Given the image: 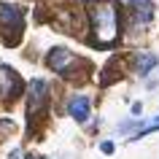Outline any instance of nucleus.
Segmentation results:
<instances>
[{
	"label": "nucleus",
	"mask_w": 159,
	"mask_h": 159,
	"mask_svg": "<svg viewBox=\"0 0 159 159\" xmlns=\"http://www.w3.org/2000/svg\"><path fill=\"white\" fill-rule=\"evenodd\" d=\"M73 62H75V57L67 49H51L49 57H46V65H49L51 70H57V73H65L67 65H73Z\"/></svg>",
	"instance_id": "39448f33"
},
{
	"label": "nucleus",
	"mask_w": 159,
	"mask_h": 159,
	"mask_svg": "<svg viewBox=\"0 0 159 159\" xmlns=\"http://www.w3.org/2000/svg\"><path fill=\"white\" fill-rule=\"evenodd\" d=\"M89 108H92V105H89V100H86L84 94H81V97H73L70 105H67V111H70V116H73L75 121H86V119H89Z\"/></svg>",
	"instance_id": "0eeeda50"
},
{
	"label": "nucleus",
	"mask_w": 159,
	"mask_h": 159,
	"mask_svg": "<svg viewBox=\"0 0 159 159\" xmlns=\"http://www.w3.org/2000/svg\"><path fill=\"white\" fill-rule=\"evenodd\" d=\"M46 94H49V86L43 84L41 78L30 81V94H27V113H30V119L41 113V108L46 105Z\"/></svg>",
	"instance_id": "7ed1b4c3"
},
{
	"label": "nucleus",
	"mask_w": 159,
	"mask_h": 159,
	"mask_svg": "<svg viewBox=\"0 0 159 159\" xmlns=\"http://www.w3.org/2000/svg\"><path fill=\"white\" fill-rule=\"evenodd\" d=\"M129 8H132L135 19H138L140 25H148L151 16H154V3H151V0H129Z\"/></svg>",
	"instance_id": "423d86ee"
},
{
	"label": "nucleus",
	"mask_w": 159,
	"mask_h": 159,
	"mask_svg": "<svg viewBox=\"0 0 159 159\" xmlns=\"http://www.w3.org/2000/svg\"><path fill=\"white\" fill-rule=\"evenodd\" d=\"M30 159H43V157H30Z\"/></svg>",
	"instance_id": "9d476101"
},
{
	"label": "nucleus",
	"mask_w": 159,
	"mask_h": 159,
	"mask_svg": "<svg viewBox=\"0 0 159 159\" xmlns=\"http://www.w3.org/2000/svg\"><path fill=\"white\" fill-rule=\"evenodd\" d=\"M135 65H138V73L146 75L151 67L157 65V57H154V54H138V62H135Z\"/></svg>",
	"instance_id": "6e6552de"
},
{
	"label": "nucleus",
	"mask_w": 159,
	"mask_h": 159,
	"mask_svg": "<svg viewBox=\"0 0 159 159\" xmlns=\"http://www.w3.org/2000/svg\"><path fill=\"white\" fill-rule=\"evenodd\" d=\"M19 89H22V81H19V75L11 70V67H0V94L3 97H14V94H19Z\"/></svg>",
	"instance_id": "20e7f679"
},
{
	"label": "nucleus",
	"mask_w": 159,
	"mask_h": 159,
	"mask_svg": "<svg viewBox=\"0 0 159 159\" xmlns=\"http://www.w3.org/2000/svg\"><path fill=\"white\" fill-rule=\"evenodd\" d=\"M100 151H102V154H113V143H111V140L100 143Z\"/></svg>",
	"instance_id": "1a4fd4ad"
},
{
	"label": "nucleus",
	"mask_w": 159,
	"mask_h": 159,
	"mask_svg": "<svg viewBox=\"0 0 159 159\" xmlns=\"http://www.w3.org/2000/svg\"><path fill=\"white\" fill-rule=\"evenodd\" d=\"M92 16V43L108 46L119 38V3L116 0H84Z\"/></svg>",
	"instance_id": "f257e3e1"
},
{
	"label": "nucleus",
	"mask_w": 159,
	"mask_h": 159,
	"mask_svg": "<svg viewBox=\"0 0 159 159\" xmlns=\"http://www.w3.org/2000/svg\"><path fill=\"white\" fill-rule=\"evenodd\" d=\"M22 27H25V14L19 6H11V3H3L0 6V30H3V41L6 43H16L19 35H22Z\"/></svg>",
	"instance_id": "f03ea898"
}]
</instances>
